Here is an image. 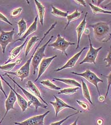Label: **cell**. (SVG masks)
Here are the masks:
<instances>
[{"instance_id": "cell-4", "label": "cell", "mask_w": 111, "mask_h": 125, "mask_svg": "<svg viewBox=\"0 0 111 125\" xmlns=\"http://www.w3.org/2000/svg\"><path fill=\"white\" fill-rule=\"evenodd\" d=\"M54 36H51L50 39L45 44L42 46L41 47L38 48L37 51L35 53L34 56L33 57V59L32 60V65L33 67V75H34L36 73V71L37 70L38 66L39 65L40 62L43 58L45 56V51L46 49V47L50 43L52 39H53Z\"/></svg>"}, {"instance_id": "cell-30", "label": "cell", "mask_w": 111, "mask_h": 125, "mask_svg": "<svg viewBox=\"0 0 111 125\" xmlns=\"http://www.w3.org/2000/svg\"><path fill=\"white\" fill-rule=\"evenodd\" d=\"M101 75L104 77H105L107 79V83H108V85H107V92L105 96L104 97L105 99L107 98V96L108 94L109 91L110 89V87L111 85V71L109 74L108 75H104L103 74H101Z\"/></svg>"}, {"instance_id": "cell-8", "label": "cell", "mask_w": 111, "mask_h": 125, "mask_svg": "<svg viewBox=\"0 0 111 125\" xmlns=\"http://www.w3.org/2000/svg\"><path fill=\"white\" fill-rule=\"evenodd\" d=\"M88 37L89 42V49L84 60L80 62V65L84 64V63H94V65H96V59L98 54L99 52L102 48V47L101 46L97 49L94 48L93 47L92 45L91 44V40L89 35H88Z\"/></svg>"}, {"instance_id": "cell-35", "label": "cell", "mask_w": 111, "mask_h": 125, "mask_svg": "<svg viewBox=\"0 0 111 125\" xmlns=\"http://www.w3.org/2000/svg\"><path fill=\"white\" fill-rule=\"evenodd\" d=\"M0 21L7 23L11 26H13V24L9 21L7 18L4 15H3V14H2L1 13H0Z\"/></svg>"}, {"instance_id": "cell-26", "label": "cell", "mask_w": 111, "mask_h": 125, "mask_svg": "<svg viewBox=\"0 0 111 125\" xmlns=\"http://www.w3.org/2000/svg\"><path fill=\"white\" fill-rule=\"evenodd\" d=\"M52 11L51 12L52 14L57 17H67L68 15V11L67 12L63 11L61 10L56 8L53 6H51Z\"/></svg>"}, {"instance_id": "cell-11", "label": "cell", "mask_w": 111, "mask_h": 125, "mask_svg": "<svg viewBox=\"0 0 111 125\" xmlns=\"http://www.w3.org/2000/svg\"><path fill=\"white\" fill-rule=\"evenodd\" d=\"M54 97L55 98V102L50 101V103L53 105V106L54 108V110L55 111L56 117H57L58 113L64 108H71L74 110L78 111L77 109L68 105L67 104L64 102V101H62V100L58 98L55 95H54Z\"/></svg>"}, {"instance_id": "cell-21", "label": "cell", "mask_w": 111, "mask_h": 125, "mask_svg": "<svg viewBox=\"0 0 111 125\" xmlns=\"http://www.w3.org/2000/svg\"><path fill=\"white\" fill-rule=\"evenodd\" d=\"M53 80H56L57 81H60L64 83L67 85H70L71 86H76L77 87L81 88V85L79 83L76 81L75 80L72 79H61V78H54Z\"/></svg>"}, {"instance_id": "cell-5", "label": "cell", "mask_w": 111, "mask_h": 125, "mask_svg": "<svg viewBox=\"0 0 111 125\" xmlns=\"http://www.w3.org/2000/svg\"><path fill=\"white\" fill-rule=\"evenodd\" d=\"M71 73L72 74H74L75 75H78L84 78L89 82L90 83H91L93 85H94L96 87L98 92L99 95L100 96L101 95L100 93L99 90L98 83L100 82L103 83V81L102 80L99 78L93 72L89 69H88L83 73H79L74 72H72Z\"/></svg>"}, {"instance_id": "cell-41", "label": "cell", "mask_w": 111, "mask_h": 125, "mask_svg": "<svg viewBox=\"0 0 111 125\" xmlns=\"http://www.w3.org/2000/svg\"><path fill=\"white\" fill-rule=\"evenodd\" d=\"M84 33H85L86 35H89V34L90 33V31L89 29H85L84 30Z\"/></svg>"}, {"instance_id": "cell-33", "label": "cell", "mask_w": 111, "mask_h": 125, "mask_svg": "<svg viewBox=\"0 0 111 125\" xmlns=\"http://www.w3.org/2000/svg\"><path fill=\"white\" fill-rule=\"evenodd\" d=\"M22 8H19L18 9H15L11 12V16L12 18L17 17L20 14V13L22 12Z\"/></svg>"}, {"instance_id": "cell-23", "label": "cell", "mask_w": 111, "mask_h": 125, "mask_svg": "<svg viewBox=\"0 0 111 125\" xmlns=\"http://www.w3.org/2000/svg\"><path fill=\"white\" fill-rule=\"evenodd\" d=\"M82 82V89L83 95L84 98L88 101L89 102L93 105V103L91 101V97L89 90L87 84L82 79H81Z\"/></svg>"}, {"instance_id": "cell-31", "label": "cell", "mask_w": 111, "mask_h": 125, "mask_svg": "<svg viewBox=\"0 0 111 125\" xmlns=\"http://www.w3.org/2000/svg\"><path fill=\"white\" fill-rule=\"evenodd\" d=\"M79 113V111L78 110L77 111V112L75 113L74 114H72L71 115H68V116L66 118H64V119L62 120L61 121H57L56 122L52 123L50 125H61V124H63V123H64L66 121H67V119H68V118H70L73 115H76L77 114H78Z\"/></svg>"}, {"instance_id": "cell-20", "label": "cell", "mask_w": 111, "mask_h": 125, "mask_svg": "<svg viewBox=\"0 0 111 125\" xmlns=\"http://www.w3.org/2000/svg\"><path fill=\"white\" fill-rule=\"evenodd\" d=\"M83 13V12H80L78 11V9H76L75 11L74 12L71 14L68 15L67 16V23L65 27L64 28V30H66L69 24L71 21H72L74 20H77L78 19L81 15V14Z\"/></svg>"}, {"instance_id": "cell-3", "label": "cell", "mask_w": 111, "mask_h": 125, "mask_svg": "<svg viewBox=\"0 0 111 125\" xmlns=\"http://www.w3.org/2000/svg\"><path fill=\"white\" fill-rule=\"evenodd\" d=\"M7 76L8 77H9L10 79L11 80L13 81V82L15 84L19 87V88L21 89L23 93L26 96V97L27 98V99L29 100V101L28 102V107L31 106V105H33V106L35 108L36 111H37L38 108L39 107H41L42 108H44V109H47L48 106L45 105H44V104H42L40 102V101H39V99L37 98L35 96V95H33L32 94L30 93L28 91H27L24 88H22L21 85H19L11 77L9 76V74L6 73L5 74H3L2 76Z\"/></svg>"}, {"instance_id": "cell-39", "label": "cell", "mask_w": 111, "mask_h": 125, "mask_svg": "<svg viewBox=\"0 0 111 125\" xmlns=\"http://www.w3.org/2000/svg\"><path fill=\"white\" fill-rule=\"evenodd\" d=\"M104 124V121L101 118H99L97 121V125H103Z\"/></svg>"}, {"instance_id": "cell-24", "label": "cell", "mask_w": 111, "mask_h": 125, "mask_svg": "<svg viewBox=\"0 0 111 125\" xmlns=\"http://www.w3.org/2000/svg\"><path fill=\"white\" fill-rule=\"evenodd\" d=\"M21 62V60H17L16 62L8 63V64L0 66V70L5 71L6 72H10L13 68H14L15 66L17 64H20Z\"/></svg>"}, {"instance_id": "cell-36", "label": "cell", "mask_w": 111, "mask_h": 125, "mask_svg": "<svg viewBox=\"0 0 111 125\" xmlns=\"http://www.w3.org/2000/svg\"><path fill=\"white\" fill-rule=\"evenodd\" d=\"M101 7L104 10L109 11H111V1L107 4L101 5Z\"/></svg>"}, {"instance_id": "cell-14", "label": "cell", "mask_w": 111, "mask_h": 125, "mask_svg": "<svg viewBox=\"0 0 111 125\" xmlns=\"http://www.w3.org/2000/svg\"><path fill=\"white\" fill-rule=\"evenodd\" d=\"M57 57V55H54L52 57H49L47 58H43L41 62H40V65L39 67V71L38 73V75L37 78L35 80L34 82L37 81L41 77L44 72L46 71L48 66H49L50 64L51 63L52 61L54 58Z\"/></svg>"}, {"instance_id": "cell-22", "label": "cell", "mask_w": 111, "mask_h": 125, "mask_svg": "<svg viewBox=\"0 0 111 125\" xmlns=\"http://www.w3.org/2000/svg\"><path fill=\"white\" fill-rule=\"evenodd\" d=\"M39 40V37L36 36H34L32 37L29 42L27 43V46L26 47V51H25V57H26L28 55L29 53L32 50L36 42H37Z\"/></svg>"}, {"instance_id": "cell-28", "label": "cell", "mask_w": 111, "mask_h": 125, "mask_svg": "<svg viewBox=\"0 0 111 125\" xmlns=\"http://www.w3.org/2000/svg\"><path fill=\"white\" fill-rule=\"evenodd\" d=\"M17 24L19 27V33L18 35L19 36H21L23 33L26 32L27 28L26 23L24 19L22 18L20 21L18 22Z\"/></svg>"}, {"instance_id": "cell-27", "label": "cell", "mask_w": 111, "mask_h": 125, "mask_svg": "<svg viewBox=\"0 0 111 125\" xmlns=\"http://www.w3.org/2000/svg\"><path fill=\"white\" fill-rule=\"evenodd\" d=\"M89 6L91 8V10L93 13L94 14H98V13H104V14H111V11H109L103 9L99 7L98 6H95L94 5L91 4V3H89Z\"/></svg>"}, {"instance_id": "cell-37", "label": "cell", "mask_w": 111, "mask_h": 125, "mask_svg": "<svg viewBox=\"0 0 111 125\" xmlns=\"http://www.w3.org/2000/svg\"><path fill=\"white\" fill-rule=\"evenodd\" d=\"M74 1L76 3H77V4L80 5H82V6H84V7L87 6V4H86L85 1L84 0H75Z\"/></svg>"}, {"instance_id": "cell-19", "label": "cell", "mask_w": 111, "mask_h": 125, "mask_svg": "<svg viewBox=\"0 0 111 125\" xmlns=\"http://www.w3.org/2000/svg\"><path fill=\"white\" fill-rule=\"evenodd\" d=\"M34 1L36 4V8L38 13V15L39 17L40 23L41 25L43 26L44 25V14L45 12V8L43 5L38 1L37 0H34Z\"/></svg>"}, {"instance_id": "cell-18", "label": "cell", "mask_w": 111, "mask_h": 125, "mask_svg": "<svg viewBox=\"0 0 111 125\" xmlns=\"http://www.w3.org/2000/svg\"><path fill=\"white\" fill-rule=\"evenodd\" d=\"M38 19V16L37 15L34 19V22L31 25L27 31L26 32V33L23 35L22 38H21L20 39H18L17 40L15 41V42L19 41H23L26 38H27V37L29 35L34 33L37 30Z\"/></svg>"}, {"instance_id": "cell-1", "label": "cell", "mask_w": 111, "mask_h": 125, "mask_svg": "<svg viewBox=\"0 0 111 125\" xmlns=\"http://www.w3.org/2000/svg\"><path fill=\"white\" fill-rule=\"evenodd\" d=\"M57 23V22L56 21L54 23L52 24V26H51V27H50L49 29L46 32V33H44V36L41 39L39 43L37 45V46H36V47L35 49V50H34V51L33 52V54L31 56V57H30L29 60L26 61V62L20 69H19V70H17L15 72H6V73L12 74L13 75L19 77L21 79V80L22 82L23 81L24 79L27 78V77H29V73H30V62L33 59V57L35 53H36V52L38 49L39 46H40L41 42L43 41V40H44V39L46 38L47 35L50 33L52 30H53L55 28V27Z\"/></svg>"}, {"instance_id": "cell-34", "label": "cell", "mask_w": 111, "mask_h": 125, "mask_svg": "<svg viewBox=\"0 0 111 125\" xmlns=\"http://www.w3.org/2000/svg\"><path fill=\"white\" fill-rule=\"evenodd\" d=\"M76 102L78 104V105H79L85 111L87 110H89V106L87 103H86L83 102L82 101H79L78 100H77Z\"/></svg>"}, {"instance_id": "cell-7", "label": "cell", "mask_w": 111, "mask_h": 125, "mask_svg": "<svg viewBox=\"0 0 111 125\" xmlns=\"http://www.w3.org/2000/svg\"><path fill=\"white\" fill-rule=\"evenodd\" d=\"M0 45L1 47L2 52L4 54L8 45L13 42V37L15 33L14 29L13 28L11 31L5 32L0 28Z\"/></svg>"}, {"instance_id": "cell-16", "label": "cell", "mask_w": 111, "mask_h": 125, "mask_svg": "<svg viewBox=\"0 0 111 125\" xmlns=\"http://www.w3.org/2000/svg\"><path fill=\"white\" fill-rule=\"evenodd\" d=\"M28 40V38H27L26 39L25 41L22 45H21L19 47H16L12 51L11 53V55L9 58V59L6 62H5L4 65L9 63V62L12 61L13 60H15L16 58L19 57L22 53L23 48L24 46L25 45Z\"/></svg>"}, {"instance_id": "cell-42", "label": "cell", "mask_w": 111, "mask_h": 125, "mask_svg": "<svg viewBox=\"0 0 111 125\" xmlns=\"http://www.w3.org/2000/svg\"><path fill=\"white\" fill-rule=\"evenodd\" d=\"M78 118H79V117H78L77 118V119L75 121H74V122L72 124H71L70 125H77V121H78Z\"/></svg>"}, {"instance_id": "cell-9", "label": "cell", "mask_w": 111, "mask_h": 125, "mask_svg": "<svg viewBox=\"0 0 111 125\" xmlns=\"http://www.w3.org/2000/svg\"><path fill=\"white\" fill-rule=\"evenodd\" d=\"M50 112L47 111L42 115L32 117L22 122H15L14 124L16 125H44V118Z\"/></svg>"}, {"instance_id": "cell-6", "label": "cell", "mask_w": 111, "mask_h": 125, "mask_svg": "<svg viewBox=\"0 0 111 125\" xmlns=\"http://www.w3.org/2000/svg\"><path fill=\"white\" fill-rule=\"evenodd\" d=\"M75 44V43H71L69 41H67L64 38L61 37L60 34H58L57 35L56 40L52 43L48 44V46L53 47L54 49L60 50L62 52V54L64 53L67 56H68L66 50L69 46L74 45Z\"/></svg>"}, {"instance_id": "cell-43", "label": "cell", "mask_w": 111, "mask_h": 125, "mask_svg": "<svg viewBox=\"0 0 111 125\" xmlns=\"http://www.w3.org/2000/svg\"></svg>"}, {"instance_id": "cell-2", "label": "cell", "mask_w": 111, "mask_h": 125, "mask_svg": "<svg viewBox=\"0 0 111 125\" xmlns=\"http://www.w3.org/2000/svg\"><path fill=\"white\" fill-rule=\"evenodd\" d=\"M89 27L92 28L94 36L97 40L104 42L110 31V26L107 23L100 22L94 24H91Z\"/></svg>"}, {"instance_id": "cell-32", "label": "cell", "mask_w": 111, "mask_h": 125, "mask_svg": "<svg viewBox=\"0 0 111 125\" xmlns=\"http://www.w3.org/2000/svg\"><path fill=\"white\" fill-rule=\"evenodd\" d=\"M104 61L107 62L106 67H110L111 66V46H110V50L109 51V53L107 57L104 59Z\"/></svg>"}, {"instance_id": "cell-38", "label": "cell", "mask_w": 111, "mask_h": 125, "mask_svg": "<svg viewBox=\"0 0 111 125\" xmlns=\"http://www.w3.org/2000/svg\"><path fill=\"white\" fill-rule=\"evenodd\" d=\"M0 90L2 91V92L3 93V94H4V95L5 97H6V98H7V95H6V92H5L4 90H3V88L2 83L1 81V80H0Z\"/></svg>"}, {"instance_id": "cell-10", "label": "cell", "mask_w": 111, "mask_h": 125, "mask_svg": "<svg viewBox=\"0 0 111 125\" xmlns=\"http://www.w3.org/2000/svg\"><path fill=\"white\" fill-rule=\"evenodd\" d=\"M17 100V97L16 96V94L13 90L11 89L10 93L9 96L7 97V99L5 101V107H6V111L4 115H3L1 121H0V124L3 122V121L4 120L5 118L7 115L9 111L11 110H16L15 108L14 104Z\"/></svg>"}, {"instance_id": "cell-13", "label": "cell", "mask_w": 111, "mask_h": 125, "mask_svg": "<svg viewBox=\"0 0 111 125\" xmlns=\"http://www.w3.org/2000/svg\"><path fill=\"white\" fill-rule=\"evenodd\" d=\"M0 76L2 79L3 80L6 84H7V85L10 88V89L12 90L16 94V96L17 97V103L19 105V106L21 107V109L22 111V112H24L27 109V108L28 107V102L26 101V100L25 99L22 95H20L19 94L17 93L16 91L9 84V83L8 81H6L4 78H3V76L1 75L0 73Z\"/></svg>"}, {"instance_id": "cell-25", "label": "cell", "mask_w": 111, "mask_h": 125, "mask_svg": "<svg viewBox=\"0 0 111 125\" xmlns=\"http://www.w3.org/2000/svg\"><path fill=\"white\" fill-rule=\"evenodd\" d=\"M40 83L41 84H42L43 86H44V87H45L46 88H48V89L54 90H60L61 89V87L57 86L48 80L42 81H40Z\"/></svg>"}, {"instance_id": "cell-15", "label": "cell", "mask_w": 111, "mask_h": 125, "mask_svg": "<svg viewBox=\"0 0 111 125\" xmlns=\"http://www.w3.org/2000/svg\"><path fill=\"white\" fill-rule=\"evenodd\" d=\"M87 14H88V12H86L82 21L80 23V24L77 27L76 29L77 35V45L76 47V49H78L79 47L80 42L81 39V36L83 33L84 32V30L85 29L86 25L87 23L86 19V17L87 16Z\"/></svg>"}, {"instance_id": "cell-17", "label": "cell", "mask_w": 111, "mask_h": 125, "mask_svg": "<svg viewBox=\"0 0 111 125\" xmlns=\"http://www.w3.org/2000/svg\"><path fill=\"white\" fill-rule=\"evenodd\" d=\"M26 86L29 89V90L33 95H35L36 97L40 98V99L43 101V103L46 104V105L47 106L48 105V104L46 102L44 101V100L41 96V94L40 93V91H39V89L32 81H28L26 85Z\"/></svg>"}, {"instance_id": "cell-12", "label": "cell", "mask_w": 111, "mask_h": 125, "mask_svg": "<svg viewBox=\"0 0 111 125\" xmlns=\"http://www.w3.org/2000/svg\"><path fill=\"white\" fill-rule=\"evenodd\" d=\"M87 48V47L83 48L81 51H80L79 52L76 53L62 67L60 68H57L56 70H54V72H58L66 68H72L73 67H74L76 62H77V61H78L80 56L81 55L83 51L86 49Z\"/></svg>"}, {"instance_id": "cell-40", "label": "cell", "mask_w": 111, "mask_h": 125, "mask_svg": "<svg viewBox=\"0 0 111 125\" xmlns=\"http://www.w3.org/2000/svg\"><path fill=\"white\" fill-rule=\"evenodd\" d=\"M104 100H105L104 97L103 96H102V95H100L99 97V100L100 102H103Z\"/></svg>"}, {"instance_id": "cell-29", "label": "cell", "mask_w": 111, "mask_h": 125, "mask_svg": "<svg viewBox=\"0 0 111 125\" xmlns=\"http://www.w3.org/2000/svg\"><path fill=\"white\" fill-rule=\"evenodd\" d=\"M79 89V87H76L74 88H68L61 90L60 92H58V94H64L67 95H71L77 92V90Z\"/></svg>"}]
</instances>
